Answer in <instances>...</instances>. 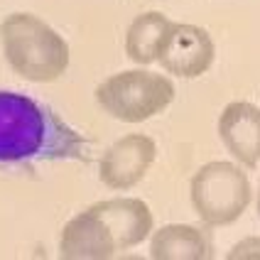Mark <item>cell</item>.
<instances>
[{
	"instance_id": "6da1fadb",
	"label": "cell",
	"mask_w": 260,
	"mask_h": 260,
	"mask_svg": "<svg viewBox=\"0 0 260 260\" xmlns=\"http://www.w3.org/2000/svg\"><path fill=\"white\" fill-rule=\"evenodd\" d=\"M88 143L44 103L0 88V165L86 159Z\"/></svg>"
},
{
	"instance_id": "8fae6325",
	"label": "cell",
	"mask_w": 260,
	"mask_h": 260,
	"mask_svg": "<svg viewBox=\"0 0 260 260\" xmlns=\"http://www.w3.org/2000/svg\"><path fill=\"white\" fill-rule=\"evenodd\" d=\"M170 25H172V20L159 10H147V13L138 15L125 32V54L130 61L138 67L155 64L159 42L165 40Z\"/></svg>"
},
{
	"instance_id": "3957f363",
	"label": "cell",
	"mask_w": 260,
	"mask_h": 260,
	"mask_svg": "<svg viewBox=\"0 0 260 260\" xmlns=\"http://www.w3.org/2000/svg\"><path fill=\"white\" fill-rule=\"evenodd\" d=\"M253 187L243 165L229 159H211L189 179V202L204 226H231L246 214Z\"/></svg>"
},
{
	"instance_id": "7a4b0ae2",
	"label": "cell",
	"mask_w": 260,
	"mask_h": 260,
	"mask_svg": "<svg viewBox=\"0 0 260 260\" xmlns=\"http://www.w3.org/2000/svg\"><path fill=\"white\" fill-rule=\"evenodd\" d=\"M0 47L8 67L32 84L61 79L72 61L69 42L32 13H10L0 22Z\"/></svg>"
},
{
	"instance_id": "ba28073f",
	"label": "cell",
	"mask_w": 260,
	"mask_h": 260,
	"mask_svg": "<svg viewBox=\"0 0 260 260\" xmlns=\"http://www.w3.org/2000/svg\"><path fill=\"white\" fill-rule=\"evenodd\" d=\"M218 140L238 165H260V106L250 101H231L221 111L216 123Z\"/></svg>"
},
{
	"instance_id": "7c38bea8",
	"label": "cell",
	"mask_w": 260,
	"mask_h": 260,
	"mask_svg": "<svg viewBox=\"0 0 260 260\" xmlns=\"http://www.w3.org/2000/svg\"><path fill=\"white\" fill-rule=\"evenodd\" d=\"M226 260H260V236H246L233 243L226 253Z\"/></svg>"
},
{
	"instance_id": "4fadbf2b",
	"label": "cell",
	"mask_w": 260,
	"mask_h": 260,
	"mask_svg": "<svg viewBox=\"0 0 260 260\" xmlns=\"http://www.w3.org/2000/svg\"><path fill=\"white\" fill-rule=\"evenodd\" d=\"M255 211H258V218H260V184H258V191H255Z\"/></svg>"
},
{
	"instance_id": "30bf717a",
	"label": "cell",
	"mask_w": 260,
	"mask_h": 260,
	"mask_svg": "<svg viewBox=\"0 0 260 260\" xmlns=\"http://www.w3.org/2000/svg\"><path fill=\"white\" fill-rule=\"evenodd\" d=\"M211 250L209 233L191 223H167L150 236L152 260H209Z\"/></svg>"
},
{
	"instance_id": "5b68a950",
	"label": "cell",
	"mask_w": 260,
	"mask_h": 260,
	"mask_svg": "<svg viewBox=\"0 0 260 260\" xmlns=\"http://www.w3.org/2000/svg\"><path fill=\"white\" fill-rule=\"evenodd\" d=\"M216 59V44L209 29L191 22H172L159 42L157 64L165 74L179 79H199L211 69Z\"/></svg>"
},
{
	"instance_id": "52a82bcc",
	"label": "cell",
	"mask_w": 260,
	"mask_h": 260,
	"mask_svg": "<svg viewBox=\"0 0 260 260\" xmlns=\"http://www.w3.org/2000/svg\"><path fill=\"white\" fill-rule=\"evenodd\" d=\"M57 250L61 260H108L120 253L116 236L93 204L64 223Z\"/></svg>"
},
{
	"instance_id": "277c9868",
	"label": "cell",
	"mask_w": 260,
	"mask_h": 260,
	"mask_svg": "<svg viewBox=\"0 0 260 260\" xmlns=\"http://www.w3.org/2000/svg\"><path fill=\"white\" fill-rule=\"evenodd\" d=\"M172 79L152 69H125L103 79L93 91V99L103 113L120 123H145L159 116L174 101Z\"/></svg>"
},
{
	"instance_id": "8992f818",
	"label": "cell",
	"mask_w": 260,
	"mask_h": 260,
	"mask_svg": "<svg viewBox=\"0 0 260 260\" xmlns=\"http://www.w3.org/2000/svg\"><path fill=\"white\" fill-rule=\"evenodd\" d=\"M157 157V143L145 133L118 138L99 159V179L113 191H128L140 184Z\"/></svg>"
},
{
	"instance_id": "9c48e42d",
	"label": "cell",
	"mask_w": 260,
	"mask_h": 260,
	"mask_svg": "<svg viewBox=\"0 0 260 260\" xmlns=\"http://www.w3.org/2000/svg\"><path fill=\"white\" fill-rule=\"evenodd\" d=\"M96 211L108 223L111 233L116 236V243L120 250L138 248L143 241H147L155 231V218L150 206L138 197H116L96 202Z\"/></svg>"
}]
</instances>
